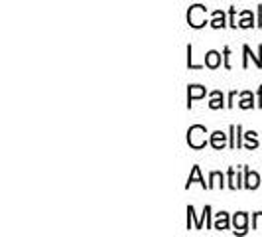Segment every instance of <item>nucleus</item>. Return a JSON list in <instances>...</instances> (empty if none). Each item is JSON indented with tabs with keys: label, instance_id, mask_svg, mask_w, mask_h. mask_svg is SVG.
Listing matches in <instances>:
<instances>
[{
	"label": "nucleus",
	"instance_id": "obj_1",
	"mask_svg": "<svg viewBox=\"0 0 262 237\" xmlns=\"http://www.w3.org/2000/svg\"><path fill=\"white\" fill-rule=\"evenodd\" d=\"M207 129L203 127V125H193V127H189V131H187V145L191 146V148H203V146L207 145Z\"/></svg>",
	"mask_w": 262,
	"mask_h": 237
},
{
	"label": "nucleus",
	"instance_id": "obj_2",
	"mask_svg": "<svg viewBox=\"0 0 262 237\" xmlns=\"http://www.w3.org/2000/svg\"><path fill=\"white\" fill-rule=\"evenodd\" d=\"M187 24L191 28H203L207 24V8L201 4H193L187 12Z\"/></svg>",
	"mask_w": 262,
	"mask_h": 237
},
{
	"label": "nucleus",
	"instance_id": "obj_3",
	"mask_svg": "<svg viewBox=\"0 0 262 237\" xmlns=\"http://www.w3.org/2000/svg\"><path fill=\"white\" fill-rule=\"evenodd\" d=\"M247 224H249V215L245 211H238L233 218V225H235V233H247Z\"/></svg>",
	"mask_w": 262,
	"mask_h": 237
},
{
	"label": "nucleus",
	"instance_id": "obj_4",
	"mask_svg": "<svg viewBox=\"0 0 262 237\" xmlns=\"http://www.w3.org/2000/svg\"><path fill=\"white\" fill-rule=\"evenodd\" d=\"M205 93H207V89L201 87V85H189V91H187V107H191V103H193L195 99L205 97Z\"/></svg>",
	"mask_w": 262,
	"mask_h": 237
},
{
	"label": "nucleus",
	"instance_id": "obj_5",
	"mask_svg": "<svg viewBox=\"0 0 262 237\" xmlns=\"http://www.w3.org/2000/svg\"><path fill=\"white\" fill-rule=\"evenodd\" d=\"M258 186H260V176L256 172H250L249 168H245V188L256 190Z\"/></svg>",
	"mask_w": 262,
	"mask_h": 237
},
{
	"label": "nucleus",
	"instance_id": "obj_6",
	"mask_svg": "<svg viewBox=\"0 0 262 237\" xmlns=\"http://www.w3.org/2000/svg\"><path fill=\"white\" fill-rule=\"evenodd\" d=\"M211 146L215 148V150H223L225 145H227V134L221 131H215L213 134H211Z\"/></svg>",
	"mask_w": 262,
	"mask_h": 237
},
{
	"label": "nucleus",
	"instance_id": "obj_7",
	"mask_svg": "<svg viewBox=\"0 0 262 237\" xmlns=\"http://www.w3.org/2000/svg\"><path fill=\"white\" fill-rule=\"evenodd\" d=\"M243 52H245V62H243V67H249V57L254 60L256 67H262V46H258V55H252L249 46H245V48H243Z\"/></svg>",
	"mask_w": 262,
	"mask_h": 237
},
{
	"label": "nucleus",
	"instance_id": "obj_8",
	"mask_svg": "<svg viewBox=\"0 0 262 237\" xmlns=\"http://www.w3.org/2000/svg\"><path fill=\"white\" fill-rule=\"evenodd\" d=\"M205 66L211 67V69H217V67L221 66V53L215 52V50L205 53Z\"/></svg>",
	"mask_w": 262,
	"mask_h": 237
},
{
	"label": "nucleus",
	"instance_id": "obj_9",
	"mask_svg": "<svg viewBox=\"0 0 262 237\" xmlns=\"http://www.w3.org/2000/svg\"><path fill=\"white\" fill-rule=\"evenodd\" d=\"M193 182H199V184L203 186V188H207V190H209V184H205V180L201 178V170H199V166H193V170H191L189 178H187V186H185V188H189V186L193 184Z\"/></svg>",
	"mask_w": 262,
	"mask_h": 237
},
{
	"label": "nucleus",
	"instance_id": "obj_10",
	"mask_svg": "<svg viewBox=\"0 0 262 237\" xmlns=\"http://www.w3.org/2000/svg\"><path fill=\"white\" fill-rule=\"evenodd\" d=\"M241 125H231V143H229V146L231 148H238V146H243V143H241Z\"/></svg>",
	"mask_w": 262,
	"mask_h": 237
},
{
	"label": "nucleus",
	"instance_id": "obj_11",
	"mask_svg": "<svg viewBox=\"0 0 262 237\" xmlns=\"http://www.w3.org/2000/svg\"><path fill=\"white\" fill-rule=\"evenodd\" d=\"M215 229H219V231H223V229H229V213H217V220H215V224H213Z\"/></svg>",
	"mask_w": 262,
	"mask_h": 237
},
{
	"label": "nucleus",
	"instance_id": "obj_12",
	"mask_svg": "<svg viewBox=\"0 0 262 237\" xmlns=\"http://www.w3.org/2000/svg\"><path fill=\"white\" fill-rule=\"evenodd\" d=\"M209 24L213 28H225L227 26V20H225L223 10H215V12H213V20H211Z\"/></svg>",
	"mask_w": 262,
	"mask_h": 237
},
{
	"label": "nucleus",
	"instance_id": "obj_13",
	"mask_svg": "<svg viewBox=\"0 0 262 237\" xmlns=\"http://www.w3.org/2000/svg\"><path fill=\"white\" fill-rule=\"evenodd\" d=\"M209 107H211V109H221V107H225L223 93H221V91H213V93H211Z\"/></svg>",
	"mask_w": 262,
	"mask_h": 237
},
{
	"label": "nucleus",
	"instance_id": "obj_14",
	"mask_svg": "<svg viewBox=\"0 0 262 237\" xmlns=\"http://www.w3.org/2000/svg\"><path fill=\"white\" fill-rule=\"evenodd\" d=\"M241 103H238V107L241 109H252L254 107V97H252V93L250 91H245V93H241Z\"/></svg>",
	"mask_w": 262,
	"mask_h": 237
},
{
	"label": "nucleus",
	"instance_id": "obj_15",
	"mask_svg": "<svg viewBox=\"0 0 262 237\" xmlns=\"http://www.w3.org/2000/svg\"><path fill=\"white\" fill-rule=\"evenodd\" d=\"M227 176H229V188H231V190L243 188V184H241V178H238V174H235V168H229Z\"/></svg>",
	"mask_w": 262,
	"mask_h": 237
},
{
	"label": "nucleus",
	"instance_id": "obj_16",
	"mask_svg": "<svg viewBox=\"0 0 262 237\" xmlns=\"http://www.w3.org/2000/svg\"><path fill=\"white\" fill-rule=\"evenodd\" d=\"M209 190L211 188H223V174L221 172H211V176H209Z\"/></svg>",
	"mask_w": 262,
	"mask_h": 237
},
{
	"label": "nucleus",
	"instance_id": "obj_17",
	"mask_svg": "<svg viewBox=\"0 0 262 237\" xmlns=\"http://www.w3.org/2000/svg\"><path fill=\"white\" fill-rule=\"evenodd\" d=\"M252 24H254L252 12H250V10H245V12H243V20L238 22V26L241 28H252Z\"/></svg>",
	"mask_w": 262,
	"mask_h": 237
},
{
	"label": "nucleus",
	"instance_id": "obj_18",
	"mask_svg": "<svg viewBox=\"0 0 262 237\" xmlns=\"http://www.w3.org/2000/svg\"><path fill=\"white\" fill-rule=\"evenodd\" d=\"M245 139H247V148L252 150V148H258V141H256V132L254 131H249L245 134Z\"/></svg>",
	"mask_w": 262,
	"mask_h": 237
},
{
	"label": "nucleus",
	"instance_id": "obj_19",
	"mask_svg": "<svg viewBox=\"0 0 262 237\" xmlns=\"http://www.w3.org/2000/svg\"><path fill=\"white\" fill-rule=\"evenodd\" d=\"M187 67H189V69H201V66L193 64V55H191V46H187Z\"/></svg>",
	"mask_w": 262,
	"mask_h": 237
},
{
	"label": "nucleus",
	"instance_id": "obj_20",
	"mask_svg": "<svg viewBox=\"0 0 262 237\" xmlns=\"http://www.w3.org/2000/svg\"><path fill=\"white\" fill-rule=\"evenodd\" d=\"M252 227H254V229H262V211L252 215Z\"/></svg>",
	"mask_w": 262,
	"mask_h": 237
},
{
	"label": "nucleus",
	"instance_id": "obj_21",
	"mask_svg": "<svg viewBox=\"0 0 262 237\" xmlns=\"http://www.w3.org/2000/svg\"><path fill=\"white\" fill-rule=\"evenodd\" d=\"M229 55H231V50H229V48H225V50H223V57H225V67H227V69L231 67V64H229Z\"/></svg>",
	"mask_w": 262,
	"mask_h": 237
},
{
	"label": "nucleus",
	"instance_id": "obj_22",
	"mask_svg": "<svg viewBox=\"0 0 262 237\" xmlns=\"http://www.w3.org/2000/svg\"><path fill=\"white\" fill-rule=\"evenodd\" d=\"M235 99H236V91H231V95H229V103H227V107H233V105H235Z\"/></svg>",
	"mask_w": 262,
	"mask_h": 237
},
{
	"label": "nucleus",
	"instance_id": "obj_23",
	"mask_svg": "<svg viewBox=\"0 0 262 237\" xmlns=\"http://www.w3.org/2000/svg\"><path fill=\"white\" fill-rule=\"evenodd\" d=\"M258 107H262V87L258 89Z\"/></svg>",
	"mask_w": 262,
	"mask_h": 237
}]
</instances>
